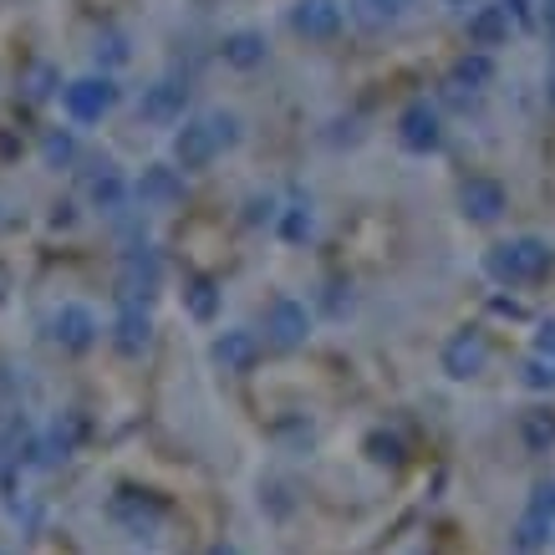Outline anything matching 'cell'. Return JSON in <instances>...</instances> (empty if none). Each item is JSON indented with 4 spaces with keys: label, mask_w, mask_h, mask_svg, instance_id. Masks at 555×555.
Instances as JSON below:
<instances>
[{
    "label": "cell",
    "mask_w": 555,
    "mask_h": 555,
    "mask_svg": "<svg viewBox=\"0 0 555 555\" xmlns=\"http://www.w3.org/2000/svg\"><path fill=\"white\" fill-rule=\"evenodd\" d=\"M551 266H555V250H551V240H540V235L500 240L485 255V275L494 286H535L540 275H551Z\"/></svg>",
    "instance_id": "cell-1"
},
{
    "label": "cell",
    "mask_w": 555,
    "mask_h": 555,
    "mask_svg": "<svg viewBox=\"0 0 555 555\" xmlns=\"http://www.w3.org/2000/svg\"><path fill=\"white\" fill-rule=\"evenodd\" d=\"M62 107H67L72 122H102L118 107V82L107 72L102 77H77V82L62 87Z\"/></svg>",
    "instance_id": "cell-2"
},
{
    "label": "cell",
    "mask_w": 555,
    "mask_h": 555,
    "mask_svg": "<svg viewBox=\"0 0 555 555\" xmlns=\"http://www.w3.org/2000/svg\"><path fill=\"white\" fill-rule=\"evenodd\" d=\"M158 286H164V260H158V250L138 245V250L122 255V270H118V301H143V306H149L153 296H158Z\"/></svg>",
    "instance_id": "cell-3"
},
{
    "label": "cell",
    "mask_w": 555,
    "mask_h": 555,
    "mask_svg": "<svg viewBox=\"0 0 555 555\" xmlns=\"http://www.w3.org/2000/svg\"><path fill=\"white\" fill-rule=\"evenodd\" d=\"M219 153H224V143H219V133H215V122H209V113L204 118H189L179 133H173V164L184 173H199V169H209Z\"/></svg>",
    "instance_id": "cell-4"
},
{
    "label": "cell",
    "mask_w": 555,
    "mask_h": 555,
    "mask_svg": "<svg viewBox=\"0 0 555 555\" xmlns=\"http://www.w3.org/2000/svg\"><path fill=\"white\" fill-rule=\"evenodd\" d=\"M98 337H102V321L92 306L67 301L51 311V341H56L62 352H87V347H98Z\"/></svg>",
    "instance_id": "cell-5"
},
{
    "label": "cell",
    "mask_w": 555,
    "mask_h": 555,
    "mask_svg": "<svg viewBox=\"0 0 555 555\" xmlns=\"http://www.w3.org/2000/svg\"><path fill=\"white\" fill-rule=\"evenodd\" d=\"M398 143L408 153H438L443 149V113L428 98L408 102L403 113H398Z\"/></svg>",
    "instance_id": "cell-6"
},
{
    "label": "cell",
    "mask_w": 555,
    "mask_h": 555,
    "mask_svg": "<svg viewBox=\"0 0 555 555\" xmlns=\"http://www.w3.org/2000/svg\"><path fill=\"white\" fill-rule=\"evenodd\" d=\"M341 26H347V5L341 0H296L291 5V31L301 41H337Z\"/></svg>",
    "instance_id": "cell-7"
},
{
    "label": "cell",
    "mask_w": 555,
    "mask_h": 555,
    "mask_svg": "<svg viewBox=\"0 0 555 555\" xmlns=\"http://www.w3.org/2000/svg\"><path fill=\"white\" fill-rule=\"evenodd\" d=\"M306 337H311V311H306V301H296V296H275L270 311H266V341L270 347H281V352H296Z\"/></svg>",
    "instance_id": "cell-8"
},
{
    "label": "cell",
    "mask_w": 555,
    "mask_h": 555,
    "mask_svg": "<svg viewBox=\"0 0 555 555\" xmlns=\"http://www.w3.org/2000/svg\"><path fill=\"white\" fill-rule=\"evenodd\" d=\"M438 367L449 372L454 383H469V377H479V372L489 367V341L485 332H454V337L443 341V352H438Z\"/></svg>",
    "instance_id": "cell-9"
},
{
    "label": "cell",
    "mask_w": 555,
    "mask_h": 555,
    "mask_svg": "<svg viewBox=\"0 0 555 555\" xmlns=\"http://www.w3.org/2000/svg\"><path fill=\"white\" fill-rule=\"evenodd\" d=\"M184 102H189V87L179 82V77H158V82L143 87L138 113H143V122H153V128H173V122H184Z\"/></svg>",
    "instance_id": "cell-10"
},
{
    "label": "cell",
    "mask_w": 555,
    "mask_h": 555,
    "mask_svg": "<svg viewBox=\"0 0 555 555\" xmlns=\"http://www.w3.org/2000/svg\"><path fill=\"white\" fill-rule=\"evenodd\" d=\"M459 209H464V219H474V224H494V219L509 209V194L500 179H469V184L459 189Z\"/></svg>",
    "instance_id": "cell-11"
},
{
    "label": "cell",
    "mask_w": 555,
    "mask_h": 555,
    "mask_svg": "<svg viewBox=\"0 0 555 555\" xmlns=\"http://www.w3.org/2000/svg\"><path fill=\"white\" fill-rule=\"evenodd\" d=\"M153 337V317L143 301H118V317H113V347L122 357H143Z\"/></svg>",
    "instance_id": "cell-12"
},
{
    "label": "cell",
    "mask_w": 555,
    "mask_h": 555,
    "mask_svg": "<svg viewBox=\"0 0 555 555\" xmlns=\"http://www.w3.org/2000/svg\"><path fill=\"white\" fill-rule=\"evenodd\" d=\"M138 199H143V209H173L184 199V173L173 164H149L138 179Z\"/></svg>",
    "instance_id": "cell-13"
},
{
    "label": "cell",
    "mask_w": 555,
    "mask_h": 555,
    "mask_svg": "<svg viewBox=\"0 0 555 555\" xmlns=\"http://www.w3.org/2000/svg\"><path fill=\"white\" fill-rule=\"evenodd\" d=\"M464 31H469V47L474 51H494V47H505V41H509L515 21H509L505 5H474L469 21H464Z\"/></svg>",
    "instance_id": "cell-14"
},
{
    "label": "cell",
    "mask_w": 555,
    "mask_h": 555,
    "mask_svg": "<svg viewBox=\"0 0 555 555\" xmlns=\"http://www.w3.org/2000/svg\"><path fill=\"white\" fill-rule=\"evenodd\" d=\"M209 357H215L224 372H250L255 362H260V337H255V332H245V326H230V332H219V337H215Z\"/></svg>",
    "instance_id": "cell-15"
},
{
    "label": "cell",
    "mask_w": 555,
    "mask_h": 555,
    "mask_svg": "<svg viewBox=\"0 0 555 555\" xmlns=\"http://www.w3.org/2000/svg\"><path fill=\"white\" fill-rule=\"evenodd\" d=\"M87 199H92V209H102V215H122V209H128V179H122L113 164H92V173H87Z\"/></svg>",
    "instance_id": "cell-16"
},
{
    "label": "cell",
    "mask_w": 555,
    "mask_h": 555,
    "mask_svg": "<svg viewBox=\"0 0 555 555\" xmlns=\"http://www.w3.org/2000/svg\"><path fill=\"white\" fill-rule=\"evenodd\" d=\"M219 56H224V67H235V72H255V67H266V36L260 31H230L224 41H219Z\"/></svg>",
    "instance_id": "cell-17"
},
{
    "label": "cell",
    "mask_w": 555,
    "mask_h": 555,
    "mask_svg": "<svg viewBox=\"0 0 555 555\" xmlns=\"http://www.w3.org/2000/svg\"><path fill=\"white\" fill-rule=\"evenodd\" d=\"M494 82V62H489V51H464L454 62V82L459 92H485V87Z\"/></svg>",
    "instance_id": "cell-18"
},
{
    "label": "cell",
    "mask_w": 555,
    "mask_h": 555,
    "mask_svg": "<svg viewBox=\"0 0 555 555\" xmlns=\"http://www.w3.org/2000/svg\"><path fill=\"white\" fill-rule=\"evenodd\" d=\"M281 235L291 240V245H301V240H311V230H317V215H311V199H301V194H296V199L286 204V209H281Z\"/></svg>",
    "instance_id": "cell-19"
},
{
    "label": "cell",
    "mask_w": 555,
    "mask_h": 555,
    "mask_svg": "<svg viewBox=\"0 0 555 555\" xmlns=\"http://www.w3.org/2000/svg\"><path fill=\"white\" fill-rule=\"evenodd\" d=\"M184 306H189V317H194V321H215V311H219L215 281H189V286H184Z\"/></svg>",
    "instance_id": "cell-20"
},
{
    "label": "cell",
    "mask_w": 555,
    "mask_h": 555,
    "mask_svg": "<svg viewBox=\"0 0 555 555\" xmlns=\"http://www.w3.org/2000/svg\"><path fill=\"white\" fill-rule=\"evenodd\" d=\"M418 0H357V11L372 21V26H392V21H403Z\"/></svg>",
    "instance_id": "cell-21"
},
{
    "label": "cell",
    "mask_w": 555,
    "mask_h": 555,
    "mask_svg": "<svg viewBox=\"0 0 555 555\" xmlns=\"http://www.w3.org/2000/svg\"><path fill=\"white\" fill-rule=\"evenodd\" d=\"M525 443H530V449H551L555 443V413L551 408H535V413L525 418Z\"/></svg>",
    "instance_id": "cell-22"
},
{
    "label": "cell",
    "mask_w": 555,
    "mask_h": 555,
    "mask_svg": "<svg viewBox=\"0 0 555 555\" xmlns=\"http://www.w3.org/2000/svg\"><path fill=\"white\" fill-rule=\"evenodd\" d=\"M133 51H128V36L122 31H107V36H98V62L102 67H122Z\"/></svg>",
    "instance_id": "cell-23"
},
{
    "label": "cell",
    "mask_w": 555,
    "mask_h": 555,
    "mask_svg": "<svg viewBox=\"0 0 555 555\" xmlns=\"http://www.w3.org/2000/svg\"><path fill=\"white\" fill-rule=\"evenodd\" d=\"M72 158H77V138H72V133H51L47 138V164H51V169H67Z\"/></svg>",
    "instance_id": "cell-24"
},
{
    "label": "cell",
    "mask_w": 555,
    "mask_h": 555,
    "mask_svg": "<svg viewBox=\"0 0 555 555\" xmlns=\"http://www.w3.org/2000/svg\"><path fill=\"white\" fill-rule=\"evenodd\" d=\"M530 525H555V479L535 489V500H530Z\"/></svg>",
    "instance_id": "cell-25"
},
{
    "label": "cell",
    "mask_w": 555,
    "mask_h": 555,
    "mask_svg": "<svg viewBox=\"0 0 555 555\" xmlns=\"http://www.w3.org/2000/svg\"><path fill=\"white\" fill-rule=\"evenodd\" d=\"M209 122H215V133H219V143H224V149H235L240 138H245L240 118H235V113H224V107H215V113H209Z\"/></svg>",
    "instance_id": "cell-26"
},
{
    "label": "cell",
    "mask_w": 555,
    "mask_h": 555,
    "mask_svg": "<svg viewBox=\"0 0 555 555\" xmlns=\"http://www.w3.org/2000/svg\"><path fill=\"white\" fill-rule=\"evenodd\" d=\"M525 387H535V392H555V367L551 362H540V357H530V362H525Z\"/></svg>",
    "instance_id": "cell-27"
},
{
    "label": "cell",
    "mask_w": 555,
    "mask_h": 555,
    "mask_svg": "<svg viewBox=\"0 0 555 555\" xmlns=\"http://www.w3.org/2000/svg\"><path fill=\"white\" fill-rule=\"evenodd\" d=\"M530 357H540V362H551V367H555V321H540L535 352H530Z\"/></svg>",
    "instance_id": "cell-28"
},
{
    "label": "cell",
    "mask_w": 555,
    "mask_h": 555,
    "mask_svg": "<svg viewBox=\"0 0 555 555\" xmlns=\"http://www.w3.org/2000/svg\"><path fill=\"white\" fill-rule=\"evenodd\" d=\"M540 21H545V31H551V41H555V0H540Z\"/></svg>",
    "instance_id": "cell-29"
},
{
    "label": "cell",
    "mask_w": 555,
    "mask_h": 555,
    "mask_svg": "<svg viewBox=\"0 0 555 555\" xmlns=\"http://www.w3.org/2000/svg\"><path fill=\"white\" fill-rule=\"evenodd\" d=\"M449 5H459V11H469V0H449Z\"/></svg>",
    "instance_id": "cell-30"
},
{
    "label": "cell",
    "mask_w": 555,
    "mask_h": 555,
    "mask_svg": "<svg viewBox=\"0 0 555 555\" xmlns=\"http://www.w3.org/2000/svg\"><path fill=\"white\" fill-rule=\"evenodd\" d=\"M551 107H555V77H551Z\"/></svg>",
    "instance_id": "cell-31"
}]
</instances>
